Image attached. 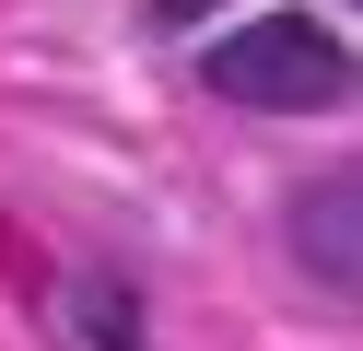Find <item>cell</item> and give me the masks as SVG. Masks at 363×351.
I'll use <instances>...</instances> for the list:
<instances>
[{"mask_svg":"<svg viewBox=\"0 0 363 351\" xmlns=\"http://www.w3.org/2000/svg\"><path fill=\"white\" fill-rule=\"evenodd\" d=\"M223 0H152V23H211Z\"/></svg>","mask_w":363,"mask_h":351,"instance_id":"obj_3","label":"cell"},{"mask_svg":"<svg viewBox=\"0 0 363 351\" xmlns=\"http://www.w3.org/2000/svg\"><path fill=\"white\" fill-rule=\"evenodd\" d=\"M281 246H293V269H305L328 304H363V152L293 187V223H281Z\"/></svg>","mask_w":363,"mask_h":351,"instance_id":"obj_2","label":"cell"},{"mask_svg":"<svg viewBox=\"0 0 363 351\" xmlns=\"http://www.w3.org/2000/svg\"><path fill=\"white\" fill-rule=\"evenodd\" d=\"M211 94L223 106H258V117H305V106H328V94H352V59H340V35L305 23V12L235 23V35L211 47Z\"/></svg>","mask_w":363,"mask_h":351,"instance_id":"obj_1","label":"cell"}]
</instances>
